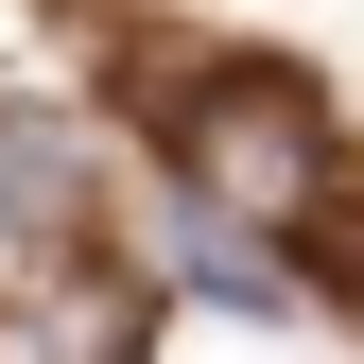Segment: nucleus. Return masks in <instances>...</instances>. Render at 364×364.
<instances>
[{
  "label": "nucleus",
  "mask_w": 364,
  "mask_h": 364,
  "mask_svg": "<svg viewBox=\"0 0 364 364\" xmlns=\"http://www.w3.org/2000/svg\"><path fill=\"white\" fill-rule=\"evenodd\" d=\"M191 191L225 225H312V191H330V156H312V122H295V87H208V122H191Z\"/></svg>",
  "instance_id": "obj_1"
},
{
  "label": "nucleus",
  "mask_w": 364,
  "mask_h": 364,
  "mask_svg": "<svg viewBox=\"0 0 364 364\" xmlns=\"http://www.w3.org/2000/svg\"><path fill=\"white\" fill-rule=\"evenodd\" d=\"M70 225H87V156L0 105V243H70Z\"/></svg>",
  "instance_id": "obj_2"
}]
</instances>
